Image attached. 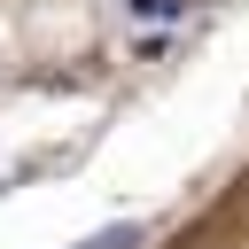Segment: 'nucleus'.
<instances>
[{"label":"nucleus","mask_w":249,"mask_h":249,"mask_svg":"<svg viewBox=\"0 0 249 249\" xmlns=\"http://www.w3.org/2000/svg\"><path fill=\"white\" fill-rule=\"evenodd\" d=\"M187 0H132V16H179Z\"/></svg>","instance_id":"nucleus-2"},{"label":"nucleus","mask_w":249,"mask_h":249,"mask_svg":"<svg viewBox=\"0 0 249 249\" xmlns=\"http://www.w3.org/2000/svg\"><path fill=\"white\" fill-rule=\"evenodd\" d=\"M140 241V226H109V233H93V241H78V249H132Z\"/></svg>","instance_id":"nucleus-1"}]
</instances>
